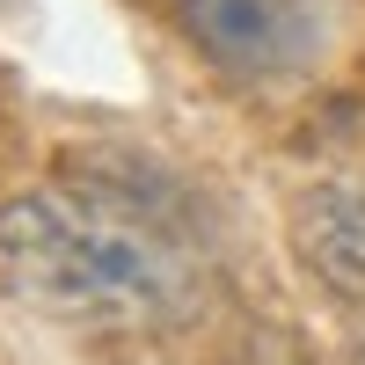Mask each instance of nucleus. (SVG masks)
<instances>
[{"instance_id": "nucleus-1", "label": "nucleus", "mask_w": 365, "mask_h": 365, "mask_svg": "<svg viewBox=\"0 0 365 365\" xmlns=\"http://www.w3.org/2000/svg\"><path fill=\"white\" fill-rule=\"evenodd\" d=\"M0 270L58 322H132L175 292V249L103 190H22L0 205Z\"/></svg>"}, {"instance_id": "nucleus-2", "label": "nucleus", "mask_w": 365, "mask_h": 365, "mask_svg": "<svg viewBox=\"0 0 365 365\" xmlns=\"http://www.w3.org/2000/svg\"><path fill=\"white\" fill-rule=\"evenodd\" d=\"M182 37L241 88L299 81L336 44V0H168Z\"/></svg>"}, {"instance_id": "nucleus-3", "label": "nucleus", "mask_w": 365, "mask_h": 365, "mask_svg": "<svg viewBox=\"0 0 365 365\" xmlns=\"http://www.w3.org/2000/svg\"><path fill=\"white\" fill-rule=\"evenodd\" d=\"M292 256L344 307H365V182H314L292 197Z\"/></svg>"}, {"instance_id": "nucleus-4", "label": "nucleus", "mask_w": 365, "mask_h": 365, "mask_svg": "<svg viewBox=\"0 0 365 365\" xmlns=\"http://www.w3.org/2000/svg\"><path fill=\"white\" fill-rule=\"evenodd\" d=\"M351 365H365V344H358V351H351Z\"/></svg>"}]
</instances>
